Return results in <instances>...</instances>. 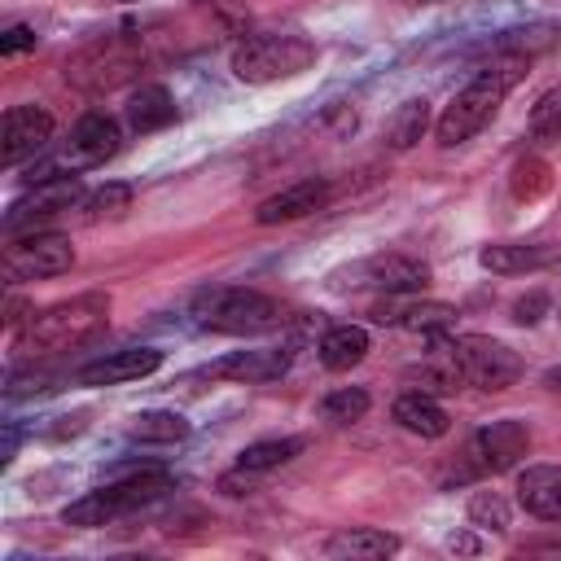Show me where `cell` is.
<instances>
[{
  "mask_svg": "<svg viewBox=\"0 0 561 561\" xmlns=\"http://www.w3.org/2000/svg\"><path fill=\"white\" fill-rule=\"evenodd\" d=\"M526 61L530 57H522V53H513V57H500V61H486L451 101H447V110L438 114V123H434V136H438V145H465V140H473L491 118H495V110H500V101L508 96V88L522 79V70H526Z\"/></svg>",
  "mask_w": 561,
  "mask_h": 561,
  "instance_id": "6da1fadb",
  "label": "cell"
},
{
  "mask_svg": "<svg viewBox=\"0 0 561 561\" xmlns=\"http://www.w3.org/2000/svg\"><path fill=\"white\" fill-rule=\"evenodd\" d=\"M110 324V294L88 289L75 298H61L44 311H31V320L18 333V351L26 355H61V351H79L83 342H92L101 329Z\"/></svg>",
  "mask_w": 561,
  "mask_h": 561,
  "instance_id": "7a4b0ae2",
  "label": "cell"
},
{
  "mask_svg": "<svg viewBox=\"0 0 561 561\" xmlns=\"http://www.w3.org/2000/svg\"><path fill=\"white\" fill-rule=\"evenodd\" d=\"M193 320L210 333H228V337H250V333H267L276 329L285 316H280V302L259 294V289H245V285H210L202 294H193Z\"/></svg>",
  "mask_w": 561,
  "mask_h": 561,
  "instance_id": "3957f363",
  "label": "cell"
},
{
  "mask_svg": "<svg viewBox=\"0 0 561 561\" xmlns=\"http://www.w3.org/2000/svg\"><path fill=\"white\" fill-rule=\"evenodd\" d=\"M171 491V482L162 473H131L123 482H110V486H96L88 495H79L75 504H66L61 522L66 526H83V530H96V526H110L127 513H140L149 508L153 500H162Z\"/></svg>",
  "mask_w": 561,
  "mask_h": 561,
  "instance_id": "277c9868",
  "label": "cell"
},
{
  "mask_svg": "<svg viewBox=\"0 0 561 561\" xmlns=\"http://www.w3.org/2000/svg\"><path fill=\"white\" fill-rule=\"evenodd\" d=\"M316 61V44L302 35H250L232 48V75L241 83H276L302 75Z\"/></svg>",
  "mask_w": 561,
  "mask_h": 561,
  "instance_id": "5b68a950",
  "label": "cell"
},
{
  "mask_svg": "<svg viewBox=\"0 0 561 561\" xmlns=\"http://www.w3.org/2000/svg\"><path fill=\"white\" fill-rule=\"evenodd\" d=\"M430 280V263L425 259H412L403 250H381V254H368L342 272H333V289H381V294H416L425 289Z\"/></svg>",
  "mask_w": 561,
  "mask_h": 561,
  "instance_id": "8992f818",
  "label": "cell"
},
{
  "mask_svg": "<svg viewBox=\"0 0 561 561\" xmlns=\"http://www.w3.org/2000/svg\"><path fill=\"white\" fill-rule=\"evenodd\" d=\"M447 351L456 359V368L465 373L469 386L478 390H508L522 377V359L513 346H504L500 337H482V333H460L447 337Z\"/></svg>",
  "mask_w": 561,
  "mask_h": 561,
  "instance_id": "52a82bcc",
  "label": "cell"
},
{
  "mask_svg": "<svg viewBox=\"0 0 561 561\" xmlns=\"http://www.w3.org/2000/svg\"><path fill=\"white\" fill-rule=\"evenodd\" d=\"M75 267V245L61 232H31L13 245H4V276L18 280H44Z\"/></svg>",
  "mask_w": 561,
  "mask_h": 561,
  "instance_id": "ba28073f",
  "label": "cell"
},
{
  "mask_svg": "<svg viewBox=\"0 0 561 561\" xmlns=\"http://www.w3.org/2000/svg\"><path fill=\"white\" fill-rule=\"evenodd\" d=\"M118 145H123V131H118V123L110 118V114H83L75 127H70V136H66V145H61V153L53 158L57 162V171H88V167H101L105 158H114L118 153Z\"/></svg>",
  "mask_w": 561,
  "mask_h": 561,
  "instance_id": "9c48e42d",
  "label": "cell"
},
{
  "mask_svg": "<svg viewBox=\"0 0 561 561\" xmlns=\"http://www.w3.org/2000/svg\"><path fill=\"white\" fill-rule=\"evenodd\" d=\"M75 202H83V184H79V175H75V171L53 175V180H39V184H26V193H22V197L9 206V215H4V232L35 228L39 219L70 210Z\"/></svg>",
  "mask_w": 561,
  "mask_h": 561,
  "instance_id": "30bf717a",
  "label": "cell"
},
{
  "mask_svg": "<svg viewBox=\"0 0 561 561\" xmlns=\"http://www.w3.org/2000/svg\"><path fill=\"white\" fill-rule=\"evenodd\" d=\"M53 140V114L44 105H13L0 123V162L22 167L26 158L44 153Z\"/></svg>",
  "mask_w": 561,
  "mask_h": 561,
  "instance_id": "8fae6325",
  "label": "cell"
},
{
  "mask_svg": "<svg viewBox=\"0 0 561 561\" xmlns=\"http://www.w3.org/2000/svg\"><path fill=\"white\" fill-rule=\"evenodd\" d=\"M377 324H394V329H408V333H447L456 324V307L451 302H430V298H412V294H386L373 311H368Z\"/></svg>",
  "mask_w": 561,
  "mask_h": 561,
  "instance_id": "7c38bea8",
  "label": "cell"
},
{
  "mask_svg": "<svg viewBox=\"0 0 561 561\" xmlns=\"http://www.w3.org/2000/svg\"><path fill=\"white\" fill-rule=\"evenodd\" d=\"M469 451L478 456V469H486V473H504V469H513V465L530 451V430H526L522 421H513V416L491 421V425H482V430L473 434Z\"/></svg>",
  "mask_w": 561,
  "mask_h": 561,
  "instance_id": "4fadbf2b",
  "label": "cell"
},
{
  "mask_svg": "<svg viewBox=\"0 0 561 561\" xmlns=\"http://www.w3.org/2000/svg\"><path fill=\"white\" fill-rule=\"evenodd\" d=\"M162 368V351L153 346H123V351H110L92 364L79 368V381L83 386H123V381H140L149 373Z\"/></svg>",
  "mask_w": 561,
  "mask_h": 561,
  "instance_id": "5bb4252c",
  "label": "cell"
},
{
  "mask_svg": "<svg viewBox=\"0 0 561 561\" xmlns=\"http://www.w3.org/2000/svg\"><path fill=\"white\" fill-rule=\"evenodd\" d=\"M289 359H294V351H285V346H254V351H232V355L215 359L206 373L250 386V381H276V377H285L289 373Z\"/></svg>",
  "mask_w": 561,
  "mask_h": 561,
  "instance_id": "9a60e30c",
  "label": "cell"
},
{
  "mask_svg": "<svg viewBox=\"0 0 561 561\" xmlns=\"http://www.w3.org/2000/svg\"><path fill=\"white\" fill-rule=\"evenodd\" d=\"M329 197H333L329 180H298V184H289V188H280V193H272V197H263V202H259V210H254V224H263V228H267V224L302 219V215L320 210Z\"/></svg>",
  "mask_w": 561,
  "mask_h": 561,
  "instance_id": "2e32d148",
  "label": "cell"
},
{
  "mask_svg": "<svg viewBox=\"0 0 561 561\" xmlns=\"http://www.w3.org/2000/svg\"><path fill=\"white\" fill-rule=\"evenodd\" d=\"M517 504L539 522H561V465H526L517 473Z\"/></svg>",
  "mask_w": 561,
  "mask_h": 561,
  "instance_id": "e0dca14e",
  "label": "cell"
},
{
  "mask_svg": "<svg viewBox=\"0 0 561 561\" xmlns=\"http://www.w3.org/2000/svg\"><path fill=\"white\" fill-rule=\"evenodd\" d=\"M557 259V250L548 245H526V241H495V245H482L478 250V263L495 276H517V272H535V267H548Z\"/></svg>",
  "mask_w": 561,
  "mask_h": 561,
  "instance_id": "ac0fdd59",
  "label": "cell"
},
{
  "mask_svg": "<svg viewBox=\"0 0 561 561\" xmlns=\"http://www.w3.org/2000/svg\"><path fill=\"white\" fill-rule=\"evenodd\" d=\"M127 127L131 131H162L167 123H175V101H171V92L162 88V83H140L131 96H127Z\"/></svg>",
  "mask_w": 561,
  "mask_h": 561,
  "instance_id": "d6986e66",
  "label": "cell"
},
{
  "mask_svg": "<svg viewBox=\"0 0 561 561\" xmlns=\"http://www.w3.org/2000/svg\"><path fill=\"white\" fill-rule=\"evenodd\" d=\"M394 421L408 430V434H421V438H443L447 434V412L434 394L425 390H408L394 399Z\"/></svg>",
  "mask_w": 561,
  "mask_h": 561,
  "instance_id": "ffe728a7",
  "label": "cell"
},
{
  "mask_svg": "<svg viewBox=\"0 0 561 561\" xmlns=\"http://www.w3.org/2000/svg\"><path fill=\"white\" fill-rule=\"evenodd\" d=\"M368 355V333L359 324H333L324 337H320V364L329 373H346L355 368L359 359Z\"/></svg>",
  "mask_w": 561,
  "mask_h": 561,
  "instance_id": "44dd1931",
  "label": "cell"
},
{
  "mask_svg": "<svg viewBox=\"0 0 561 561\" xmlns=\"http://www.w3.org/2000/svg\"><path fill=\"white\" fill-rule=\"evenodd\" d=\"M329 557H359V561H377V557H390L399 552V539L386 535V530H373V526H359V530H337L329 543H324Z\"/></svg>",
  "mask_w": 561,
  "mask_h": 561,
  "instance_id": "7402d4cb",
  "label": "cell"
},
{
  "mask_svg": "<svg viewBox=\"0 0 561 561\" xmlns=\"http://www.w3.org/2000/svg\"><path fill=\"white\" fill-rule=\"evenodd\" d=\"M425 127H430V101L425 96H412V101H403L386 118V145L390 149H412L425 136Z\"/></svg>",
  "mask_w": 561,
  "mask_h": 561,
  "instance_id": "603a6c76",
  "label": "cell"
},
{
  "mask_svg": "<svg viewBox=\"0 0 561 561\" xmlns=\"http://www.w3.org/2000/svg\"><path fill=\"white\" fill-rule=\"evenodd\" d=\"M298 451H302V438H259V443H245V447L237 451V469L267 473V469L289 465Z\"/></svg>",
  "mask_w": 561,
  "mask_h": 561,
  "instance_id": "cb8c5ba5",
  "label": "cell"
},
{
  "mask_svg": "<svg viewBox=\"0 0 561 561\" xmlns=\"http://www.w3.org/2000/svg\"><path fill=\"white\" fill-rule=\"evenodd\" d=\"M127 434L136 443H180L188 438V421L180 412H167V408H153V412H136Z\"/></svg>",
  "mask_w": 561,
  "mask_h": 561,
  "instance_id": "d4e9b609",
  "label": "cell"
},
{
  "mask_svg": "<svg viewBox=\"0 0 561 561\" xmlns=\"http://www.w3.org/2000/svg\"><path fill=\"white\" fill-rule=\"evenodd\" d=\"M364 412H368V390H359V386L329 390L324 403H320V416L333 421V425H351V421H359Z\"/></svg>",
  "mask_w": 561,
  "mask_h": 561,
  "instance_id": "484cf974",
  "label": "cell"
},
{
  "mask_svg": "<svg viewBox=\"0 0 561 561\" xmlns=\"http://www.w3.org/2000/svg\"><path fill=\"white\" fill-rule=\"evenodd\" d=\"M127 206H131V184H118V180H110V184H101L83 197V210L92 219H118Z\"/></svg>",
  "mask_w": 561,
  "mask_h": 561,
  "instance_id": "4316f807",
  "label": "cell"
},
{
  "mask_svg": "<svg viewBox=\"0 0 561 561\" xmlns=\"http://www.w3.org/2000/svg\"><path fill=\"white\" fill-rule=\"evenodd\" d=\"M469 522L482 526V530L504 535V530H508V504H504V495H495V491H473V500H469Z\"/></svg>",
  "mask_w": 561,
  "mask_h": 561,
  "instance_id": "83f0119b",
  "label": "cell"
},
{
  "mask_svg": "<svg viewBox=\"0 0 561 561\" xmlns=\"http://www.w3.org/2000/svg\"><path fill=\"white\" fill-rule=\"evenodd\" d=\"M530 136L535 140H561V88L543 92L530 105Z\"/></svg>",
  "mask_w": 561,
  "mask_h": 561,
  "instance_id": "f1b7e54d",
  "label": "cell"
},
{
  "mask_svg": "<svg viewBox=\"0 0 561 561\" xmlns=\"http://www.w3.org/2000/svg\"><path fill=\"white\" fill-rule=\"evenodd\" d=\"M543 311H548V294H539V289L513 302V320H517V324H535Z\"/></svg>",
  "mask_w": 561,
  "mask_h": 561,
  "instance_id": "f546056e",
  "label": "cell"
},
{
  "mask_svg": "<svg viewBox=\"0 0 561 561\" xmlns=\"http://www.w3.org/2000/svg\"><path fill=\"white\" fill-rule=\"evenodd\" d=\"M26 48H35V31H31V26H9V31L0 35V53H4V57H18V53H26Z\"/></svg>",
  "mask_w": 561,
  "mask_h": 561,
  "instance_id": "4dcf8cb0",
  "label": "cell"
},
{
  "mask_svg": "<svg viewBox=\"0 0 561 561\" xmlns=\"http://www.w3.org/2000/svg\"><path fill=\"white\" fill-rule=\"evenodd\" d=\"M451 548H456V552H473V548H478V543H473V539H469V535H460V539H456V535H451Z\"/></svg>",
  "mask_w": 561,
  "mask_h": 561,
  "instance_id": "1f68e13d",
  "label": "cell"
},
{
  "mask_svg": "<svg viewBox=\"0 0 561 561\" xmlns=\"http://www.w3.org/2000/svg\"><path fill=\"white\" fill-rule=\"evenodd\" d=\"M548 386H557V390H561V368H552V373H548Z\"/></svg>",
  "mask_w": 561,
  "mask_h": 561,
  "instance_id": "d6a6232c",
  "label": "cell"
},
{
  "mask_svg": "<svg viewBox=\"0 0 561 561\" xmlns=\"http://www.w3.org/2000/svg\"><path fill=\"white\" fill-rule=\"evenodd\" d=\"M408 4H438V0H408Z\"/></svg>",
  "mask_w": 561,
  "mask_h": 561,
  "instance_id": "836d02e7",
  "label": "cell"
},
{
  "mask_svg": "<svg viewBox=\"0 0 561 561\" xmlns=\"http://www.w3.org/2000/svg\"><path fill=\"white\" fill-rule=\"evenodd\" d=\"M123 4H136V0H123Z\"/></svg>",
  "mask_w": 561,
  "mask_h": 561,
  "instance_id": "e575fe53",
  "label": "cell"
}]
</instances>
